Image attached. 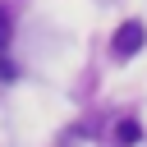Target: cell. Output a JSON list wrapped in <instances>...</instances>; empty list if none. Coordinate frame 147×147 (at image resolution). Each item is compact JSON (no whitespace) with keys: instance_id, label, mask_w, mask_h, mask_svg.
Here are the masks:
<instances>
[{"instance_id":"1","label":"cell","mask_w":147,"mask_h":147,"mask_svg":"<svg viewBox=\"0 0 147 147\" xmlns=\"http://www.w3.org/2000/svg\"><path fill=\"white\" fill-rule=\"evenodd\" d=\"M142 41H147V28H142L138 18H129V23H119V32H115L110 51H115L119 60H129V55H138V51H142Z\"/></svg>"},{"instance_id":"3","label":"cell","mask_w":147,"mask_h":147,"mask_svg":"<svg viewBox=\"0 0 147 147\" xmlns=\"http://www.w3.org/2000/svg\"><path fill=\"white\" fill-rule=\"evenodd\" d=\"M9 37H14V18H9V9L0 5V51L9 46Z\"/></svg>"},{"instance_id":"2","label":"cell","mask_w":147,"mask_h":147,"mask_svg":"<svg viewBox=\"0 0 147 147\" xmlns=\"http://www.w3.org/2000/svg\"><path fill=\"white\" fill-rule=\"evenodd\" d=\"M138 138H142V129H138V119H119V124H115V142H119V147H133Z\"/></svg>"}]
</instances>
